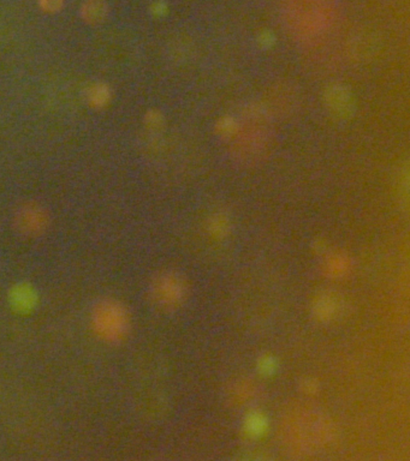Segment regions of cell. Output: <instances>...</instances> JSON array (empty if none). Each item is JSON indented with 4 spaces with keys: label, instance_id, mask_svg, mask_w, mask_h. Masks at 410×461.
I'll return each instance as SVG.
<instances>
[{
    "label": "cell",
    "instance_id": "obj_3",
    "mask_svg": "<svg viewBox=\"0 0 410 461\" xmlns=\"http://www.w3.org/2000/svg\"><path fill=\"white\" fill-rule=\"evenodd\" d=\"M17 224L23 233H27L29 236L40 234L46 229L47 216L38 206H27L22 208L21 212L18 214Z\"/></svg>",
    "mask_w": 410,
    "mask_h": 461
},
{
    "label": "cell",
    "instance_id": "obj_8",
    "mask_svg": "<svg viewBox=\"0 0 410 461\" xmlns=\"http://www.w3.org/2000/svg\"><path fill=\"white\" fill-rule=\"evenodd\" d=\"M60 3H62V0H41L42 6L48 11L60 8Z\"/></svg>",
    "mask_w": 410,
    "mask_h": 461
},
{
    "label": "cell",
    "instance_id": "obj_7",
    "mask_svg": "<svg viewBox=\"0 0 410 461\" xmlns=\"http://www.w3.org/2000/svg\"><path fill=\"white\" fill-rule=\"evenodd\" d=\"M107 98H109L107 89L104 86H100V84H98L89 91V99L95 105L105 104L107 101Z\"/></svg>",
    "mask_w": 410,
    "mask_h": 461
},
{
    "label": "cell",
    "instance_id": "obj_6",
    "mask_svg": "<svg viewBox=\"0 0 410 461\" xmlns=\"http://www.w3.org/2000/svg\"><path fill=\"white\" fill-rule=\"evenodd\" d=\"M13 32L11 18L3 10H0V45H4L8 41V39L13 36Z\"/></svg>",
    "mask_w": 410,
    "mask_h": 461
},
{
    "label": "cell",
    "instance_id": "obj_4",
    "mask_svg": "<svg viewBox=\"0 0 410 461\" xmlns=\"http://www.w3.org/2000/svg\"><path fill=\"white\" fill-rule=\"evenodd\" d=\"M327 104L340 116H349L352 112V95L344 88H330L326 93Z\"/></svg>",
    "mask_w": 410,
    "mask_h": 461
},
{
    "label": "cell",
    "instance_id": "obj_5",
    "mask_svg": "<svg viewBox=\"0 0 410 461\" xmlns=\"http://www.w3.org/2000/svg\"><path fill=\"white\" fill-rule=\"evenodd\" d=\"M105 5L101 0H88L84 8V13L88 21H100L105 16Z\"/></svg>",
    "mask_w": 410,
    "mask_h": 461
},
{
    "label": "cell",
    "instance_id": "obj_2",
    "mask_svg": "<svg viewBox=\"0 0 410 461\" xmlns=\"http://www.w3.org/2000/svg\"><path fill=\"white\" fill-rule=\"evenodd\" d=\"M8 302L10 309L18 315H30L38 309L40 295L32 283L22 281L10 287Z\"/></svg>",
    "mask_w": 410,
    "mask_h": 461
},
{
    "label": "cell",
    "instance_id": "obj_1",
    "mask_svg": "<svg viewBox=\"0 0 410 461\" xmlns=\"http://www.w3.org/2000/svg\"><path fill=\"white\" fill-rule=\"evenodd\" d=\"M91 327L99 340L106 344L119 342L129 329L126 307L113 298L99 300L91 314Z\"/></svg>",
    "mask_w": 410,
    "mask_h": 461
}]
</instances>
